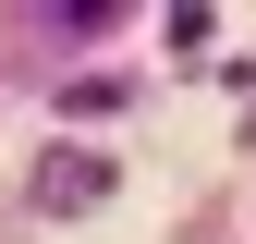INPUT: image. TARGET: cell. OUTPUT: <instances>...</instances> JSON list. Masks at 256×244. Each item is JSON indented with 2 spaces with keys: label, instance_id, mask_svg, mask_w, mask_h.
<instances>
[{
  "label": "cell",
  "instance_id": "obj_1",
  "mask_svg": "<svg viewBox=\"0 0 256 244\" xmlns=\"http://www.w3.org/2000/svg\"><path fill=\"white\" fill-rule=\"evenodd\" d=\"M37 196H49V208H98V196H110V159H86V146H49V159H37Z\"/></svg>",
  "mask_w": 256,
  "mask_h": 244
}]
</instances>
